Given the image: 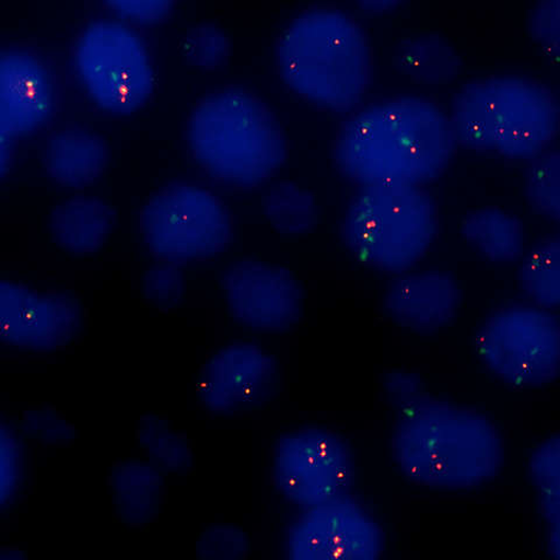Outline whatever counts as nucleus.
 I'll use <instances>...</instances> for the list:
<instances>
[{
	"label": "nucleus",
	"mask_w": 560,
	"mask_h": 560,
	"mask_svg": "<svg viewBox=\"0 0 560 560\" xmlns=\"http://www.w3.org/2000/svg\"><path fill=\"white\" fill-rule=\"evenodd\" d=\"M457 147L440 103L396 95L350 116L337 136L335 154L339 168L360 186H424L447 168Z\"/></svg>",
	"instance_id": "nucleus-1"
},
{
	"label": "nucleus",
	"mask_w": 560,
	"mask_h": 560,
	"mask_svg": "<svg viewBox=\"0 0 560 560\" xmlns=\"http://www.w3.org/2000/svg\"><path fill=\"white\" fill-rule=\"evenodd\" d=\"M23 427L35 441L45 444H65L74 438L73 427L55 411H28L24 416Z\"/></svg>",
	"instance_id": "nucleus-33"
},
{
	"label": "nucleus",
	"mask_w": 560,
	"mask_h": 560,
	"mask_svg": "<svg viewBox=\"0 0 560 560\" xmlns=\"http://www.w3.org/2000/svg\"><path fill=\"white\" fill-rule=\"evenodd\" d=\"M278 65L298 94L346 110L364 97L372 80L373 51L364 26L335 7L296 15L278 45Z\"/></svg>",
	"instance_id": "nucleus-4"
},
{
	"label": "nucleus",
	"mask_w": 560,
	"mask_h": 560,
	"mask_svg": "<svg viewBox=\"0 0 560 560\" xmlns=\"http://www.w3.org/2000/svg\"><path fill=\"white\" fill-rule=\"evenodd\" d=\"M188 140L207 171L240 185L268 178L288 152L283 129L268 105L241 90L203 98L190 116Z\"/></svg>",
	"instance_id": "nucleus-5"
},
{
	"label": "nucleus",
	"mask_w": 560,
	"mask_h": 560,
	"mask_svg": "<svg viewBox=\"0 0 560 560\" xmlns=\"http://www.w3.org/2000/svg\"><path fill=\"white\" fill-rule=\"evenodd\" d=\"M56 101L55 77L37 51L0 49V122L13 138L40 130L55 112Z\"/></svg>",
	"instance_id": "nucleus-15"
},
{
	"label": "nucleus",
	"mask_w": 560,
	"mask_h": 560,
	"mask_svg": "<svg viewBox=\"0 0 560 560\" xmlns=\"http://www.w3.org/2000/svg\"><path fill=\"white\" fill-rule=\"evenodd\" d=\"M171 0H109L108 5L122 16L137 21H154L165 15Z\"/></svg>",
	"instance_id": "nucleus-34"
},
{
	"label": "nucleus",
	"mask_w": 560,
	"mask_h": 560,
	"mask_svg": "<svg viewBox=\"0 0 560 560\" xmlns=\"http://www.w3.org/2000/svg\"><path fill=\"white\" fill-rule=\"evenodd\" d=\"M44 162L57 183L79 187L92 183L102 173L108 162V147L93 131L66 128L48 138Z\"/></svg>",
	"instance_id": "nucleus-18"
},
{
	"label": "nucleus",
	"mask_w": 560,
	"mask_h": 560,
	"mask_svg": "<svg viewBox=\"0 0 560 560\" xmlns=\"http://www.w3.org/2000/svg\"><path fill=\"white\" fill-rule=\"evenodd\" d=\"M23 454L14 432L0 420V510L10 502L20 486Z\"/></svg>",
	"instance_id": "nucleus-30"
},
{
	"label": "nucleus",
	"mask_w": 560,
	"mask_h": 560,
	"mask_svg": "<svg viewBox=\"0 0 560 560\" xmlns=\"http://www.w3.org/2000/svg\"><path fill=\"white\" fill-rule=\"evenodd\" d=\"M457 145L510 160H533L559 132V102L535 78L493 74L464 83L448 113Z\"/></svg>",
	"instance_id": "nucleus-3"
},
{
	"label": "nucleus",
	"mask_w": 560,
	"mask_h": 560,
	"mask_svg": "<svg viewBox=\"0 0 560 560\" xmlns=\"http://www.w3.org/2000/svg\"><path fill=\"white\" fill-rule=\"evenodd\" d=\"M383 392L398 412L418 405L430 396L423 378L407 371H394L385 375Z\"/></svg>",
	"instance_id": "nucleus-32"
},
{
	"label": "nucleus",
	"mask_w": 560,
	"mask_h": 560,
	"mask_svg": "<svg viewBox=\"0 0 560 560\" xmlns=\"http://www.w3.org/2000/svg\"><path fill=\"white\" fill-rule=\"evenodd\" d=\"M392 60L398 72L424 84H443L460 73V50L441 32H418L400 38Z\"/></svg>",
	"instance_id": "nucleus-19"
},
{
	"label": "nucleus",
	"mask_w": 560,
	"mask_h": 560,
	"mask_svg": "<svg viewBox=\"0 0 560 560\" xmlns=\"http://www.w3.org/2000/svg\"><path fill=\"white\" fill-rule=\"evenodd\" d=\"M73 61L85 92L104 110L130 113L153 90L147 43L131 25L114 18H102L82 28Z\"/></svg>",
	"instance_id": "nucleus-7"
},
{
	"label": "nucleus",
	"mask_w": 560,
	"mask_h": 560,
	"mask_svg": "<svg viewBox=\"0 0 560 560\" xmlns=\"http://www.w3.org/2000/svg\"><path fill=\"white\" fill-rule=\"evenodd\" d=\"M82 320L74 296L0 278V345L51 352L77 338Z\"/></svg>",
	"instance_id": "nucleus-12"
},
{
	"label": "nucleus",
	"mask_w": 560,
	"mask_h": 560,
	"mask_svg": "<svg viewBox=\"0 0 560 560\" xmlns=\"http://www.w3.org/2000/svg\"><path fill=\"white\" fill-rule=\"evenodd\" d=\"M14 153V138L0 122V178L10 170Z\"/></svg>",
	"instance_id": "nucleus-35"
},
{
	"label": "nucleus",
	"mask_w": 560,
	"mask_h": 560,
	"mask_svg": "<svg viewBox=\"0 0 560 560\" xmlns=\"http://www.w3.org/2000/svg\"><path fill=\"white\" fill-rule=\"evenodd\" d=\"M113 501L118 517L132 527H142L160 512L164 475L149 462L129 460L113 468Z\"/></svg>",
	"instance_id": "nucleus-20"
},
{
	"label": "nucleus",
	"mask_w": 560,
	"mask_h": 560,
	"mask_svg": "<svg viewBox=\"0 0 560 560\" xmlns=\"http://www.w3.org/2000/svg\"><path fill=\"white\" fill-rule=\"evenodd\" d=\"M481 363L517 389L546 387L560 374V324L551 311L511 305L495 311L476 338Z\"/></svg>",
	"instance_id": "nucleus-8"
},
{
	"label": "nucleus",
	"mask_w": 560,
	"mask_h": 560,
	"mask_svg": "<svg viewBox=\"0 0 560 560\" xmlns=\"http://www.w3.org/2000/svg\"><path fill=\"white\" fill-rule=\"evenodd\" d=\"M0 560H27V558L20 550L7 548L0 550Z\"/></svg>",
	"instance_id": "nucleus-37"
},
{
	"label": "nucleus",
	"mask_w": 560,
	"mask_h": 560,
	"mask_svg": "<svg viewBox=\"0 0 560 560\" xmlns=\"http://www.w3.org/2000/svg\"><path fill=\"white\" fill-rule=\"evenodd\" d=\"M116 223L114 208L94 197H74L57 205L50 214L52 240L75 255L101 249Z\"/></svg>",
	"instance_id": "nucleus-17"
},
{
	"label": "nucleus",
	"mask_w": 560,
	"mask_h": 560,
	"mask_svg": "<svg viewBox=\"0 0 560 560\" xmlns=\"http://www.w3.org/2000/svg\"><path fill=\"white\" fill-rule=\"evenodd\" d=\"M145 300L155 307L172 310L184 300L186 280L178 262L162 260L150 267L142 282Z\"/></svg>",
	"instance_id": "nucleus-27"
},
{
	"label": "nucleus",
	"mask_w": 560,
	"mask_h": 560,
	"mask_svg": "<svg viewBox=\"0 0 560 560\" xmlns=\"http://www.w3.org/2000/svg\"><path fill=\"white\" fill-rule=\"evenodd\" d=\"M249 550L248 535L234 524L209 525L197 540L199 560H244Z\"/></svg>",
	"instance_id": "nucleus-28"
},
{
	"label": "nucleus",
	"mask_w": 560,
	"mask_h": 560,
	"mask_svg": "<svg viewBox=\"0 0 560 560\" xmlns=\"http://www.w3.org/2000/svg\"><path fill=\"white\" fill-rule=\"evenodd\" d=\"M436 232L432 196L410 184L361 185L341 224L346 247L361 265L395 276L423 259Z\"/></svg>",
	"instance_id": "nucleus-6"
},
{
	"label": "nucleus",
	"mask_w": 560,
	"mask_h": 560,
	"mask_svg": "<svg viewBox=\"0 0 560 560\" xmlns=\"http://www.w3.org/2000/svg\"><path fill=\"white\" fill-rule=\"evenodd\" d=\"M462 301V289L451 273L408 271L390 280L384 293L383 310L400 328L433 332L457 318Z\"/></svg>",
	"instance_id": "nucleus-16"
},
{
	"label": "nucleus",
	"mask_w": 560,
	"mask_h": 560,
	"mask_svg": "<svg viewBox=\"0 0 560 560\" xmlns=\"http://www.w3.org/2000/svg\"><path fill=\"white\" fill-rule=\"evenodd\" d=\"M529 475L535 486L539 511L545 522L548 551L560 559V436L542 441L533 452Z\"/></svg>",
	"instance_id": "nucleus-22"
},
{
	"label": "nucleus",
	"mask_w": 560,
	"mask_h": 560,
	"mask_svg": "<svg viewBox=\"0 0 560 560\" xmlns=\"http://www.w3.org/2000/svg\"><path fill=\"white\" fill-rule=\"evenodd\" d=\"M150 250L174 262L212 257L232 238V220L213 192L191 184L166 186L140 215Z\"/></svg>",
	"instance_id": "nucleus-9"
},
{
	"label": "nucleus",
	"mask_w": 560,
	"mask_h": 560,
	"mask_svg": "<svg viewBox=\"0 0 560 560\" xmlns=\"http://www.w3.org/2000/svg\"><path fill=\"white\" fill-rule=\"evenodd\" d=\"M528 30L534 40L557 59L560 43L559 0H538L529 12Z\"/></svg>",
	"instance_id": "nucleus-31"
},
{
	"label": "nucleus",
	"mask_w": 560,
	"mask_h": 560,
	"mask_svg": "<svg viewBox=\"0 0 560 560\" xmlns=\"http://www.w3.org/2000/svg\"><path fill=\"white\" fill-rule=\"evenodd\" d=\"M383 549L380 523L349 494L306 508L287 536L289 560H380Z\"/></svg>",
	"instance_id": "nucleus-11"
},
{
	"label": "nucleus",
	"mask_w": 560,
	"mask_h": 560,
	"mask_svg": "<svg viewBox=\"0 0 560 560\" xmlns=\"http://www.w3.org/2000/svg\"><path fill=\"white\" fill-rule=\"evenodd\" d=\"M400 4V0H360L359 7L365 12L382 13L394 10Z\"/></svg>",
	"instance_id": "nucleus-36"
},
{
	"label": "nucleus",
	"mask_w": 560,
	"mask_h": 560,
	"mask_svg": "<svg viewBox=\"0 0 560 560\" xmlns=\"http://www.w3.org/2000/svg\"><path fill=\"white\" fill-rule=\"evenodd\" d=\"M222 290L232 317L260 331H287L300 323L304 290L288 269L243 260L225 272Z\"/></svg>",
	"instance_id": "nucleus-13"
},
{
	"label": "nucleus",
	"mask_w": 560,
	"mask_h": 560,
	"mask_svg": "<svg viewBox=\"0 0 560 560\" xmlns=\"http://www.w3.org/2000/svg\"><path fill=\"white\" fill-rule=\"evenodd\" d=\"M525 190L530 205L541 215L560 219V152L550 147L530 160Z\"/></svg>",
	"instance_id": "nucleus-26"
},
{
	"label": "nucleus",
	"mask_w": 560,
	"mask_h": 560,
	"mask_svg": "<svg viewBox=\"0 0 560 560\" xmlns=\"http://www.w3.org/2000/svg\"><path fill=\"white\" fill-rule=\"evenodd\" d=\"M460 231L470 247L490 261L510 262L523 254V222L502 208L486 206L469 210Z\"/></svg>",
	"instance_id": "nucleus-21"
},
{
	"label": "nucleus",
	"mask_w": 560,
	"mask_h": 560,
	"mask_svg": "<svg viewBox=\"0 0 560 560\" xmlns=\"http://www.w3.org/2000/svg\"><path fill=\"white\" fill-rule=\"evenodd\" d=\"M518 284L534 306L551 312L560 306L558 235L540 240L524 258L518 272Z\"/></svg>",
	"instance_id": "nucleus-23"
},
{
	"label": "nucleus",
	"mask_w": 560,
	"mask_h": 560,
	"mask_svg": "<svg viewBox=\"0 0 560 560\" xmlns=\"http://www.w3.org/2000/svg\"><path fill=\"white\" fill-rule=\"evenodd\" d=\"M184 50L191 62L207 67L215 66L226 57L230 39L219 26L200 24L188 31Z\"/></svg>",
	"instance_id": "nucleus-29"
},
{
	"label": "nucleus",
	"mask_w": 560,
	"mask_h": 560,
	"mask_svg": "<svg viewBox=\"0 0 560 560\" xmlns=\"http://www.w3.org/2000/svg\"><path fill=\"white\" fill-rule=\"evenodd\" d=\"M392 452L408 480L443 490L485 485L499 475L504 459L502 436L492 420L431 396L398 412Z\"/></svg>",
	"instance_id": "nucleus-2"
},
{
	"label": "nucleus",
	"mask_w": 560,
	"mask_h": 560,
	"mask_svg": "<svg viewBox=\"0 0 560 560\" xmlns=\"http://www.w3.org/2000/svg\"><path fill=\"white\" fill-rule=\"evenodd\" d=\"M272 478L280 494L306 510L349 494L353 453L335 431L319 427L292 430L276 442Z\"/></svg>",
	"instance_id": "nucleus-10"
},
{
	"label": "nucleus",
	"mask_w": 560,
	"mask_h": 560,
	"mask_svg": "<svg viewBox=\"0 0 560 560\" xmlns=\"http://www.w3.org/2000/svg\"><path fill=\"white\" fill-rule=\"evenodd\" d=\"M278 364L261 347L235 342L203 365L198 383L202 406L217 415H233L260 405L276 388Z\"/></svg>",
	"instance_id": "nucleus-14"
},
{
	"label": "nucleus",
	"mask_w": 560,
	"mask_h": 560,
	"mask_svg": "<svg viewBox=\"0 0 560 560\" xmlns=\"http://www.w3.org/2000/svg\"><path fill=\"white\" fill-rule=\"evenodd\" d=\"M137 440L148 462L163 475H178L191 467L192 451L186 438L171 429L166 419L147 415L139 420Z\"/></svg>",
	"instance_id": "nucleus-24"
},
{
	"label": "nucleus",
	"mask_w": 560,
	"mask_h": 560,
	"mask_svg": "<svg viewBox=\"0 0 560 560\" xmlns=\"http://www.w3.org/2000/svg\"><path fill=\"white\" fill-rule=\"evenodd\" d=\"M266 213L277 231L304 234L318 220L317 199L306 188L291 182L273 185L266 196Z\"/></svg>",
	"instance_id": "nucleus-25"
}]
</instances>
